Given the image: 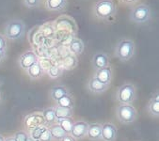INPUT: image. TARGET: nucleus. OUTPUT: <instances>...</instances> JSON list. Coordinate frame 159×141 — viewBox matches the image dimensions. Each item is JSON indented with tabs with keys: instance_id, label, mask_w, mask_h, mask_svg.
Segmentation results:
<instances>
[{
	"instance_id": "f257e3e1",
	"label": "nucleus",
	"mask_w": 159,
	"mask_h": 141,
	"mask_svg": "<svg viewBox=\"0 0 159 141\" xmlns=\"http://www.w3.org/2000/svg\"><path fill=\"white\" fill-rule=\"evenodd\" d=\"M135 43L130 39H121L115 47V56L120 61L130 60L135 54Z\"/></svg>"
},
{
	"instance_id": "f03ea898",
	"label": "nucleus",
	"mask_w": 159,
	"mask_h": 141,
	"mask_svg": "<svg viewBox=\"0 0 159 141\" xmlns=\"http://www.w3.org/2000/svg\"><path fill=\"white\" fill-rule=\"evenodd\" d=\"M116 4L113 0H100L94 6V15L98 19L106 20L116 13Z\"/></svg>"
},
{
	"instance_id": "7ed1b4c3",
	"label": "nucleus",
	"mask_w": 159,
	"mask_h": 141,
	"mask_svg": "<svg viewBox=\"0 0 159 141\" xmlns=\"http://www.w3.org/2000/svg\"><path fill=\"white\" fill-rule=\"evenodd\" d=\"M116 115L118 120L122 123H132L138 117L137 110L131 104L120 103L116 108Z\"/></svg>"
},
{
	"instance_id": "20e7f679",
	"label": "nucleus",
	"mask_w": 159,
	"mask_h": 141,
	"mask_svg": "<svg viewBox=\"0 0 159 141\" xmlns=\"http://www.w3.org/2000/svg\"><path fill=\"white\" fill-rule=\"evenodd\" d=\"M135 98H136V89L135 87L130 83L121 85L116 92L117 101L123 104H131L134 102Z\"/></svg>"
},
{
	"instance_id": "39448f33",
	"label": "nucleus",
	"mask_w": 159,
	"mask_h": 141,
	"mask_svg": "<svg viewBox=\"0 0 159 141\" xmlns=\"http://www.w3.org/2000/svg\"><path fill=\"white\" fill-rule=\"evenodd\" d=\"M25 31V25L20 20H11L5 26V35L10 40L20 39Z\"/></svg>"
},
{
	"instance_id": "423d86ee",
	"label": "nucleus",
	"mask_w": 159,
	"mask_h": 141,
	"mask_svg": "<svg viewBox=\"0 0 159 141\" xmlns=\"http://www.w3.org/2000/svg\"><path fill=\"white\" fill-rule=\"evenodd\" d=\"M130 18L136 24H144L151 19V10L145 4L138 5L132 10Z\"/></svg>"
},
{
	"instance_id": "0eeeda50",
	"label": "nucleus",
	"mask_w": 159,
	"mask_h": 141,
	"mask_svg": "<svg viewBox=\"0 0 159 141\" xmlns=\"http://www.w3.org/2000/svg\"><path fill=\"white\" fill-rule=\"evenodd\" d=\"M36 62H38V57L32 51L24 53L19 58V66L21 67V69L25 70H26L29 67H31Z\"/></svg>"
},
{
	"instance_id": "6e6552de",
	"label": "nucleus",
	"mask_w": 159,
	"mask_h": 141,
	"mask_svg": "<svg viewBox=\"0 0 159 141\" xmlns=\"http://www.w3.org/2000/svg\"><path fill=\"white\" fill-rule=\"evenodd\" d=\"M92 67L95 70L108 67V57L103 52H98L93 55L92 57Z\"/></svg>"
},
{
	"instance_id": "1a4fd4ad",
	"label": "nucleus",
	"mask_w": 159,
	"mask_h": 141,
	"mask_svg": "<svg viewBox=\"0 0 159 141\" xmlns=\"http://www.w3.org/2000/svg\"><path fill=\"white\" fill-rule=\"evenodd\" d=\"M117 136V128L113 123L107 122L102 125V140L114 141Z\"/></svg>"
},
{
	"instance_id": "9d476101",
	"label": "nucleus",
	"mask_w": 159,
	"mask_h": 141,
	"mask_svg": "<svg viewBox=\"0 0 159 141\" xmlns=\"http://www.w3.org/2000/svg\"><path fill=\"white\" fill-rule=\"evenodd\" d=\"M89 124L86 121H77L74 123L72 131H71V136H73L75 139H81L84 136H86L88 132Z\"/></svg>"
},
{
	"instance_id": "9b49d317",
	"label": "nucleus",
	"mask_w": 159,
	"mask_h": 141,
	"mask_svg": "<svg viewBox=\"0 0 159 141\" xmlns=\"http://www.w3.org/2000/svg\"><path fill=\"white\" fill-rule=\"evenodd\" d=\"M108 86L109 85H107V84L100 82L95 77L90 78L88 82V89L90 92L95 93V94H100V93L105 92L108 89Z\"/></svg>"
},
{
	"instance_id": "f8f14e48",
	"label": "nucleus",
	"mask_w": 159,
	"mask_h": 141,
	"mask_svg": "<svg viewBox=\"0 0 159 141\" xmlns=\"http://www.w3.org/2000/svg\"><path fill=\"white\" fill-rule=\"evenodd\" d=\"M97 80H99L100 82L109 85V83L111 82L112 79V73H111V69L109 67H106L104 69L101 70H95L94 76Z\"/></svg>"
},
{
	"instance_id": "ddd939ff",
	"label": "nucleus",
	"mask_w": 159,
	"mask_h": 141,
	"mask_svg": "<svg viewBox=\"0 0 159 141\" xmlns=\"http://www.w3.org/2000/svg\"><path fill=\"white\" fill-rule=\"evenodd\" d=\"M25 126L32 131L33 129L39 127V126H43V124H45L43 117L42 115H31V116H27L25 120Z\"/></svg>"
},
{
	"instance_id": "4468645a",
	"label": "nucleus",
	"mask_w": 159,
	"mask_h": 141,
	"mask_svg": "<svg viewBox=\"0 0 159 141\" xmlns=\"http://www.w3.org/2000/svg\"><path fill=\"white\" fill-rule=\"evenodd\" d=\"M87 134L92 141L102 140V125L99 123H92L89 125Z\"/></svg>"
},
{
	"instance_id": "2eb2a0df",
	"label": "nucleus",
	"mask_w": 159,
	"mask_h": 141,
	"mask_svg": "<svg viewBox=\"0 0 159 141\" xmlns=\"http://www.w3.org/2000/svg\"><path fill=\"white\" fill-rule=\"evenodd\" d=\"M67 0H46L45 5L47 10L51 11H60L66 7Z\"/></svg>"
},
{
	"instance_id": "dca6fc26",
	"label": "nucleus",
	"mask_w": 159,
	"mask_h": 141,
	"mask_svg": "<svg viewBox=\"0 0 159 141\" xmlns=\"http://www.w3.org/2000/svg\"><path fill=\"white\" fill-rule=\"evenodd\" d=\"M148 111L152 117H158L159 115V96L155 93L148 103Z\"/></svg>"
},
{
	"instance_id": "f3484780",
	"label": "nucleus",
	"mask_w": 159,
	"mask_h": 141,
	"mask_svg": "<svg viewBox=\"0 0 159 141\" xmlns=\"http://www.w3.org/2000/svg\"><path fill=\"white\" fill-rule=\"evenodd\" d=\"M55 116H56V121L69 119L73 116V109L57 105L55 107Z\"/></svg>"
},
{
	"instance_id": "a211bd4d",
	"label": "nucleus",
	"mask_w": 159,
	"mask_h": 141,
	"mask_svg": "<svg viewBox=\"0 0 159 141\" xmlns=\"http://www.w3.org/2000/svg\"><path fill=\"white\" fill-rule=\"evenodd\" d=\"M27 75L31 79H38L43 75V70L41 66V64L39 62H36L35 64H33L31 67H29L27 70Z\"/></svg>"
},
{
	"instance_id": "6ab92c4d",
	"label": "nucleus",
	"mask_w": 159,
	"mask_h": 141,
	"mask_svg": "<svg viewBox=\"0 0 159 141\" xmlns=\"http://www.w3.org/2000/svg\"><path fill=\"white\" fill-rule=\"evenodd\" d=\"M49 132L52 136V139H57V140H61L64 136L67 135L66 132L63 130L58 124H53L49 127Z\"/></svg>"
},
{
	"instance_id": "aec40b11",
	"label": "nucleus",
	"mask_w": 159,
	"mask_h": 141,
	"mask_svg": "<svg viewBox=\"0 0 159 141\" xmlns=\"http://www.w3.org/2000/svg\"><path fill=\"white\" fill-rule=\"evenodd\" d=\"M50 94H51L52 99L55 102H57L61 98H63V97L66 96L69 93H68L67 89L64 87H62V86H57V87H53V89L50 91Z\"/></svg>"
},
{
	"instance_id": "412c9836",
	"label": "nucleus",
	"mask_w": 159,
	"mask_h": 141,
	"mask_svg": "<svg viewBox=\"0 0 159 141\" xmlns=\"http://www.w3.org/2000/svg\"><path fill=\"white\" fill-rule=\"evenodd\" d=\"M69 48L74 55H79L84 51V43L79 39H74L71 42Z\"/></svg>"
},
{
	"instance_id": "4be33fe9",
	"label": "nucleus",
	"mask_w": 159,
	"mask_h": 141,
	"mask_svg": "<svg viewBox=\"0 0 159 141\" xmlns=\"http://www.w3.org/2000/svg\"><path fill=\"white\" fill-rule=\"evenodd\" d=\"M43 120H44V122L45 124L47 125H53V123L56 121V116H55V108H52V107H49V108H46L44 111H43Z\"/></svg>"
},
{
	"instance_id": "5701e85b",
	"label": "nucleus",
	"mask_w": 159,
	"mask_h": 141,
	"mask_svg": "<svg viewBox=\"0 0 159 141\" xmlns=\"http://www.w3.org/2000/svg\"><path fill=\"white\" fill-rule=\"evenodd\" d=\"M57 124L66 132V134H71V131H72V128H73V125H74V122L72 121L71 118L69 119H65V120H61V121H57Z\"/></svg>"
},
{
	"instance_id": "b1692460",
	"label": "nucleus",
	"mask_w": 159,
	"mask_h": 141,
	"mask_svg": "<svg viewBox=\"0 0 159 141\" xmlns=\"http://www.w3.org/2000/svg\"><path fill=\"white\" fill-rule=\"evenodd\" d=\"M57 102V105L59 107H66V108H73L74 107V102H73V99L72 97L67 94L66 96H64L63 98H61L59 101Z\"/></svg>"
},
{
	"instance_id": "393cba45",
	"label": "nucleus",
	"mask_w": 159,
	"mask_h": 141,
	"mask_svg": "<svg viewBox=\"0 0 159 141\" xmlns=\"http://www.w3.org/2000/svg\"><path fill=\"white\" fill-rule=\"evenodd\" d=\"M47 128L43 125V126H39L35 129H33L31 131V134H30V138L33 139L34 141L36 140H40V137L41 135L43 134V133L46 130Z\"/></svg>"
},
{
	"instance_id": "a878e982",
	"label": "nucleus",
	"mask_w": 159,
	"mask_h": 141,
	"mask_svg": "<svg viewBox=\"0 0 159 141\" xmlns=\"http://www.w3.org/2000/svg\"><path fill=\"white\" fill-rule=\"evenodd\" d=\"M77 59L75 56H67L64 59H63V64L65 65L67 69H73L75 66H76Z\"/></svg>"
},
{
	"instance_id": "bb28decb",
	"label": "nucleus",
	"mask_w": 159,
	"mask_h": 141,
	"mask_svg": "<svg viewBox=\"0 0 159 141\" xmlns=\"http://www.w3.org/2000/svg\"><path fill=\"white\" fill-rule=\"evenodd\" d=\"M47 73L51 78H57L61 75L62 70L58 66H50V68L47 70Z\"/></svg>"
},
{
	"instance_id": "cd10ccee",
	"label": "nucleus",
	"mask_w": 159,
	"mask_h": 141,
	"mask_svg": "<svg viewBox=\"0 0 159 141\" xmlns=\"http://www.w3.org/2000/svg\"><path fill=\"white\" fill-rule=\"evenodd\" d=\"M14 138L16 141H34L33 139H31L30 136L27 135V134L25 132L23 131H18L15 133Z\"/></svg>"
},
{
	"instance_id": "c85d7f7f",
	"label": "nucleus",
	"mask_w": 159,
	"mask_h": 141,
	"mask_svg": "<svg viewBox=\"0 0 159 141\" xmlns=\"http://www.w3.org/2000/svg\"><path fill=\"white\" fill-rule=\"evenodd\" d=\"M42 0H24V3L26 7L30 9H34L40 6Z\"/></svg>"
},
{
	"instance_id": "c756f323",
	"label": "nucleus",
	"mask_w": 159,
	"mask_h": 141,
	"mask_svg": "<svg viewBox=\"0 0 159 141\" xmlns=\"http://www.w3.org/2000/svg\"><path fill=\"white\" fill-rule=\"evenodd\" d=\"M40 140H41V141H51V140H52V136H51L50 132H49L48 129H46V130L43 133V134H42L41 137H40Z\"/></svg>"
},
{
	"instance_id": "7c9ffc66",
	"label": "nucleus",
	"mask_w": 159,
	"mask_h": 141,
	"mask_svg": "<svg viewBox=\"0 0 159 141\" xmlns=\"http://www.w3.org/2000/svg\"><path fill=\"white\" fill-rule=\"evenodd\" d=\"M6 40L5 38L2 36V35H0V50H5L6 48Z\"/></svg>"
},
{
	"instance_id": "2f4dec72",
	"label": "nucleus",
	"mask_w": 159,
	"mask_h": 141,
	"mask_svg": "<svg viewBox=\"0 0 159 141\" xmlns=\"http://www.w3.org/2000/svg\"><path fill=\"white\" fill-rule=\"evenodd\" d=\"M60 141H75V139L73 137V136H71V135H69V134H67L66 136H64L63 137Z\"/></svg>"
},
{
	"instance_id": "473e14b6",
	"label": "nucleus",
	"mask_w": 159,
	"mask_h": 141,
	"mask_svg": "<svg viewBox=\"0 0 159 141\" xmlns=\"http://www.w3.org/2000/svg\"><path fill=\"white\" fill-rule=\"evenodd\" d=\"M5 56H6L5 50H0V62H1L5 58Z\"/></svg>"
},
{
	"instance_id": "72a5a7b5",
	"label": "nucleus",
	"mask_w": 159,
	"mask_h": 141,
	"mask_svg": "<svg viewBox=\"0 0 159 141\" xmlns=\"http://www.w3.org/2000/svg\"><path fill=\"white\" fill-rule=\"evenodd\" d=\"M122 1L127 3V4H134L138 1V0H122Z\"/></svg>"
},
{
	"instance_id": "f704fd0d",
	"label": "nucleus",
	"mask_w": 159,
	"mask_h": 141,
	"mask_svg": "<svg viewBox=\"0 0 159 141\" xmlns=\"http://www.w3.org/2000/svg\"><path fill=\"white\" fill-rule=\"evenodd\" d=\"M5 141H16V140H15L14 137H8V138L5 139Z\"/></svg>"
},
{
	"instance_id": "c9c22d12",
	"label": "nucleus",
	"mask_w": 159,
	"mask_h": 141,
	"mask_svg": "<svg viewBox=\"0 0 159 141\" xmlns=\"http://www.w3.org/2000/svg\"><path fill=\"white\" fill-rule=\"evenodd\" d=\"M0 141H5V138L1 134H0Z\"/></svg>"
},
{
	"instance_id": "e433bc0d",
	"label": "nucleus",
	"mask_w": 159,
	"mask_h": 141,
	"mask_svg": "<svg viewBox=\"0 0 159 141\" xmlns=\"http://www.w3.org/2000/svg\"><path fill=\"white\" fill-rule=\"evenodd\" d=\"M1 99H2V97H1V93H0V102H1Z\"/></svg>"
}]
</instances>
